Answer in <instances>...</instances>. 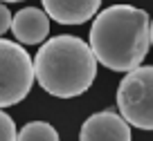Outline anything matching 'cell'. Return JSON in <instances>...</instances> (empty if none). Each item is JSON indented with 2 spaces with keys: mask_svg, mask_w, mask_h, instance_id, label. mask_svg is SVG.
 Returning a JSON list of instances; mask_svg holds the SVG:
<instances>
[{
  "mask_svg": "<svg viewBox=\"0 0 153 141\" xmlns=\"http://www.w3.org/2000/svg\"><path fill=\"white\" fill-rule=\"evenodd\" d=\"M151 47V18L133 5H113L97 14L90 27V49L97 63L113 72L142 65Z\"/></svg>",
  "mask_w": 153,
  "mask_h": 141,
  "instance_id": "1",
  "label": "cell"
},
{
  "mask_svg": "<svg viewBox=\"0 0 153 141\" xmlns=\"http://www.w3.org/2000/svg\"><path fill=\"white\" fill-rule=\"evenodd\" d=\"M34 76L48 94L72 99L92 85L97 58L83 38L61 34L41 45L34 58Z\"/></svg>",
  "mask_w": 153,
  "mask_h": 141,
  "instance_id": "2",
  "label": "cell"
},
{
  "mask_svg": "<svg viewBox=\"0 0 153 141\" xmlns=\"http://www.w3.org/2000/svg\"><path fill=\"white\" fill-rule=\"evenodd\" d=\"M117 110L128 126L153 130V65L126 72L117 87Z\"/></svg>",
  "mask_w": 153,
  "mask_h": 141,
  "instance_id": "3",
  "label": "cell"
},
{
  "mask_svg": "<svg viewBox=\"0 0 153 141\" xmlns=\"http://www.w3.org/2000/svg\"><path fill=\"white\" fill-rule=\"evenodd\" d=\"M34 79L32 56L18 43L0 38V110L20 103L32 92Z\"/></svg>",
  "mask_w": 153,
  "mask_h": 141,
  "instance_id": "4",
  "label": "cell"
},
{
  "mask_svg": "<svg viewBox=\"0 0 153 141\" xmlns=\"http://www.w3.org/2000/svg\"><path fill=\"white\" fill-rule=\"evenodd\" d=\"M79 141H133L131 126L115 110H101L83 121Z\"/></svg>",
  "mask_w": 153,
  "mask_h": 141,
  "instance_id": "5",
  "label": "cell"
},
{
  "mask_svg": "<svg viewBox=\"0 0 153 141\" xmlns=\"http://www.w3.org/2000/svg\"><path fill=\"white\" fill-rule=\"evenodd\" d=\"M11 34L23 45H38L50 36V16L36 7H25L11 18Z\"/></svg>",
  "mask_w": 153,
  "mask_h": 141,
  "instance_id": "6",
  "label": "cell"
},
{
  "mask_svg": "<svg viewBox=\"0 0 153 141\" xmlns=\"http://www.w3.org/2000/svg\"><path fill=\"white\" fill-rule=\"evenodd\" d=\"M45 14L59 25H81L97 14L101 0H41Z\"/></svg>",
  "mask_w": 153,
  "mask_h": 141,
  "instance_id": "7",
  "label": "cell"
},
{
  "mask_svg": "<svg viewBox=\"0 0 153 141\" xmlns=\"http://www.w3.org/2000/svg\"><path fill=\"white\" fill-rule=\"evenodd\" d=\"M16 141H59V132L45 121H32L16 134Z\"/></svg>",
  "mask_w": 153,
  "mask_h": 141,
  "instance_id": "8",
  "label": "cell"
},
{
  "mask_svg": "<svg viewBox=\"0 0 153 141\" xmlns=\"http://www.w3.org/2000/svg\"><path fill=\"white\" fill-rule=\"evenodd\" d=\"M16 123L7 112L0 110V141H16Z\"/></svg>",
  "mask_w": 153,
  "mask_h": 141,
  "instance_id": "9",
  "label": "cell"
},
{
  "mask_svg": "<svg viewBox=\"0 0 153 141\" xmlns=\"http://www.w3.org/2000/svg\"><path fill=\"white\" fill-rule=\"evenodd\" d=\"M11 29V11L5 2H0V36Z\"/></svg>",
  "mask_w": 153,
  "mask_h": 141,
  "instance_id": "10",
  "label": "cell"
},
{
  "mask_svg": "<svg viewBox=\"0 0 153 141\" xmlns=\"http://www.w3.org/2000/svg\"><path fill=\"white\" fill-rule=\"evenodd\" d=\"M0 2H23V0H0Z\"/></svg>",
  "mask_w": 153,
  "mask_h": 141,
  "instance_id": "11",
  "label": "cell"
},
{
  "mask_svg": "<svg viewBox=\"0 0 153 141\" xmlns=\"http://www.w3.org/2000/svg\"><path fill=\"white\" fill-rule=\"evenodd\" d=\"M151 45H153V20H151Z\"/></svg>",
  "mask_w": 153,
  "mask_h": 141,
  "instance_id": "12",
  "label": "cell"
}]
</instances>
